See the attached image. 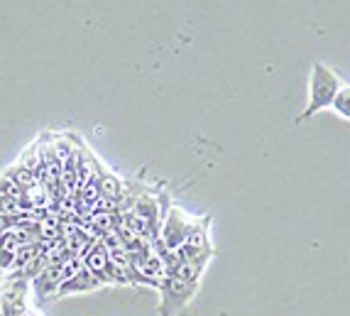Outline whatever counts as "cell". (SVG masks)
<instances>
[{
  "instance_id": "10",
  "label": "cell",
  "mask_w": 350,
  "mask_h": 316,
  "mask_svg": "<svg viewBox=\"0 0 350 316\" xmlns=\"http://www.w3.org/2000/svg\"><path fill=\"white\" fill-rule=\"evenodd\" d=\"M40 255V246H20V250L15 252V263H12V269L10 272H15V269H23L25 265H29L32 260Z\"/></svg>"
},
{
  "instance_id": "2",
  "label": "cell",
  "mask_w": 350,
  "mask_h": 316,
  "mask_svg": "<svg viewBox=\"0 0 350 316\" xmlns=\"http://www.w3.org/2000/svg\"><path fill=\"white\" fill-rule=\"evenodd\" d=\"M208 228H211V216L196 218V221H193V228L189 231L187 240H184V246L176 250V258H179V263L208 265V260L213 258V246H211Z\"/></svg>"
},
{
  "instance_id": "4",
  "label": "cell",
  "mask_w": 350,
  "mask_h": 316,
  "mask_svg": "<svg viewBox=\"0 0 350 316\" xmlns=\"http://www.w3.org/2000/svg\"><path fill=\"white\" fill-rule=\"evenodd\" d=\"M196 289H199V285H189V282L179 280L174 275L164 277L162 287H159V292H162V316H174L179 309H184L196 294Z\"/></svg>"
},
{
  "instance_id": "5",
  "label": "cell",
  "mask_w": 350,
  "mask_h": 316,
  "mask_svg": "<svg viewBox=\"0 0 350 316\" xmlns=\"http://www.w3.org/2000/svg\"><path fill=\"white\" fill-rule=\"evenodd\" d=\"M83 265H86V269L100 282V285H111V277H108L111 275V255H108V248H105L103 243L96 240L94 248L86 252Z\"/></svg>"
},
{
  "instance_id": "3",
  "label": "cell",
  "mask_w": 350,
  "mask_h": 316,
  "mask_svg": "<svg viewBox=\"0 0 350 316\" xmlns=\"http://www.w3.org/2000/svg\"><path fill=\"white\" fill-rule=\"evenodd\" d=\"M193 221H196V218H189L181 209L172 206L162 221V228H159V246H162L164 250L176 252L184 246L189 231L193 228Z\"/></svg>"
},
{
  "instance_id": "1",
  "label": "cell",
  "mask_w": 350,
  "mask_h": 316,
  "mask_svg": "<svg viewBox=\"0 0 350 316\" xmlns=\"http://www.w3.org/2000/svg\"><path fill=\"white\" fill-rule=\"evenodd\" d=\"M309 83H311L309 86V105H306V111H304L297 120H306V118H311L314 113L321 111V108L333 105V98L338 96L340 86H343V81H340L338 74L331 71L323 64H314Z\"/></svg>"
},
{
  "instance_id": "8",
  "label": "cell",
  "mask_w": 350,
  "mask_h": 316,
  "mask_svg": "<svg viewBox=\"0 0 350 316\" xmlns=\"http://www.w3.org/2000/svg\"><path fill=\"white\" fill-rule=\"evenodd\" d=\"M23 246V238L15 228L12 231H5V233L0 235V269L3 272H10L12 269V263H15V252L20 250Z\"/></svg>"
},
{
  "instance_id": "9",
  "label": "cell",
  "mask_w": 350,
  "mask_h": 316,
  "mask_svg": "<svg viewBox=\"0 0 350 316\" xmlns=\"http://www.w3.org/2000/svg\"><path fill=\"white\" fill-rule=\"evenodd\" d=\"M333 111L338 113L340 118L350 120V83H343L338 91V96L333 98Z\"/></svg>"
},
{
  "instance_id": "11",
  "label": "cell",
  "mask_w": 350,
  "mask_h": 316,
  "mask_svg": "<svg viewBox=\"0 0 350 316\" xmlns=\"http://www.w3.org/2000/svg\"><path fill=\"white\" fill-rule=\"evenodd\" d=\"M0 196H12V199H25V192L18 187V184H12L10 179H5V176H0Z\"/></svg>"
},
{
  "instance_id": "12",
  "label": "cell",
  "mask_w": 350,
  "mask_h": 316,
  "mask_svg": "<svg viewBox=\"0 0 350 316\" xmlns=\"http://www.w3.org/2000/svg\"><path fill=\"white\" fill-rule=\"evenodd\" d=\"M20 216H0V235L5 233V231L15 228V223H18Z\"/></svg>"
},
{
  "instance_id": "6",
  "label": "cell",
  "mask_w": 350,
  "mask_h": 316,
  "mask_svg": "<svg viewBox=\"0 0 350 316\" xmlns=\"http://www.w3.org/2000/svg\"><path fill=\"white\" fill-rule=\"evenodd\" d=\"M62 267L59 265H47V267L42 269L40 277L32 280V287H35L37 297L40 299H47V297H54L62 287Z\"/></svg>"
},
{
  "instance_id": "7",
  "label": "cell",
  "mask_w": 350,
  "mask_h": 316,
  "mask_svg": "<svg viewBox=\"0 0 350 316\" xmlns=\"http://www.w3.org/2000/svg\"><path fill=\"white\" fill-rule=\"evenodd\" d=\"M100 282L96 280L91 272L86 269V265H83V269H79V275H74L71 280H66L62 287H59L57 297H69V294H81V292H91V289H98Z\"/></svg>"
}]
</instances>
